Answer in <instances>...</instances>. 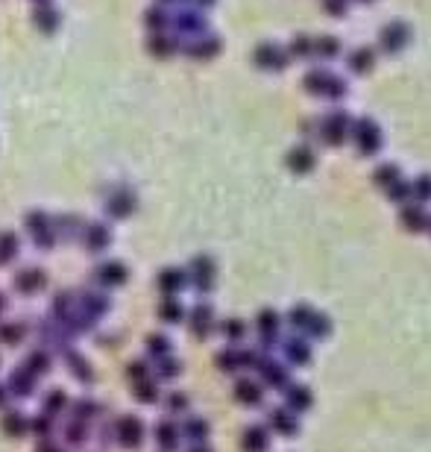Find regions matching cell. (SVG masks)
Returning <instances> with one entry per match:
<instances>
[{
  "label": "cell",
  "instance_id": "obj_31",
  "mask_svg": "<svg viewBox=\"0 0 431 452\" xmlns=\"http://www.w3.org/2000/svg\"><path fill=\"white\" fill-rule=\"evenodd\" d=\"M218 367L223 373H238L243 370V349L241 347H226L218 352Z\"/></svg>",
  "mask_w": 431,
  "mask_h": 452
},
{
  "label": "cell",
  "instance_id": "obj_33",
  "mask_svg": "<svg viewBox=\"0 0 431 452\" xmlns=\"http://www.w3.org/2000/svg\"><path fill=\"white\" fill-rule=\"evenodd\" d=\"M402 179V171H399V165H393V162H384V165H379L376 167V174H372V182L381 188V191H387L391 186H396V182Z\"/></svg>",
  "mask_w": 431,
  "mask_h": 452
},
{
  "label": "cell",
  "instance_id": "obj_22",
  "mask_svg": "<svg viewBox=\"0 0 431 452\" xmlns=\"http://www.w3.org/2000/svg\"><path fill=\"white\" fill-rule=\"evenodd\" d=\"M209 423L203 420V417H188L182 423V429H179V435L185 437V441H191L194 446H199V444H206L209 441Z\"/></svg>",
  "mask_w": 431,
  "mask_h": 452
},
{
  "label": "cell",
  "instance_id": "obj_21",
  "mask_svg": "<svg viewBox=\"0 0 431 452\" xmlns=\"http://www.w3.org/2000/svg\"><path fill=\"white\" fill-rule=\"evenodd\" d=\"M185 282H188V276H185V271H179V267H165V271L159 273V291L165 296H176Z\"/></svg>",
  "mask_w": 431,
  "mask_h": 452
},
{
  "label": "cell",
  "instance_id": "obj_14",
  "mask_svg": "<svg viewBox=\"0 0 431 452\" xmlns=\"http://www.w3.org/2000/svg\"><path fill=\"white\" fill-rule=\"evenodd\" d=\"M285 165L291 167L294 174H311L314 165H317V156H314V150L308 144H299V147H291L285 156Z\"/></svg>",
  "mask_w": 431,
  "mask_h": 452
},
{
  "label": "cell",
  "instance_id": "obj_59",
  "mask_svg": "<svg viewBox=\"0 0 431 452\" xmlns=\"http://www.w3.org/2000/svg\"><path fill=\"white\" fill-rule=\"evenodd\" d=\"M197 3H203V6H211V3H214V0H197Z\"/></svg>",
  "mask_w": 431,
  "mask_h": 452
},
{
  "label": "cell",
  "instance_id": "obj_38",
  "mask_svg": "<svg viewBox=\"0 0 431 452\" xmlns=\"http://www.w3.org/2000/svg\"><path fill=\"white\" fill-rule=\"evenodd\" d=\"M133 209H135V197L126 194V191H118V194H114L112 200H109V215H112V218H126Z\"/></svg>",
  "mask_w": 431,
  "mask_h": 452
},
{
  "label": "cell",
  "instance_id": "obj_48",
  "mask_svg": "<svg viewBox=\"0 0 431 452\" xmlns=\"http://www.w3.org/2000/svg\"><path fill=\"white\" fill-rule=\"evenodd\" d=\"M65 402H68V397H65V391H62V388H53V391L47 393V400H45V414H47V417H53V414H59L62 408H65Z\"/></svg>",
  "mask_w": 431,
  "mask_h": 452
},
{
  "label": "cell",
  "instance_id": "obj_9",
  "mask_svg": "<svg viewBox=\"0 0 431 452\" xmlns=\"http://www.w3.org/2000/svg\"><path fill=\"white\" fill-rule=\"evenodd\" d=\"M282 344V356H285V364H291V367H305L311 364V341L305 335H294V338H287V341H279Z\"/></svg>",
  "mask_w": 431,
  "mask_h": 452
},
{
  "label": "cell",
  "instance_id": "obj_43",
  "mask_svg": "<svg viewBox=\"0 0 431 452\" xmlns=\"http://www.w3.org/2000/svg\"><path fill=\"white\" fill-rule=\"evenodd\" d=\"M387 197H391V203H399V206H405V203H411L414 200V191H411V182L402 176L396 186H391L387 188Z\"/></svg>",
  "mask_w": 431,
  "mask_h": 452
},
{
  "label": "cell",
  "instance_id": "obj_47",
  "mask_svg": "<svg viewBox=\"0 0 431 452\" xmlns=\"http://www.w3.org/2000/svg\"><path fill=\"white\" fill-rule=\"evenodd\" d=\"M147 352H150L156 361H159V359L170 356V341H167L165 335H150V338H147Z\"/></svg>",
  "mask_w": 431,
  "mask_h": 452
},
{
  "label": "cell",
  "instance_id": "obj_4",
  "mask_svg": "<svg viewBox=\"0 0 431 452\" xmlns=\"http://www.w3.org/2000/svg\"><path fill=\"white\" fill-rule=\"evenodd\" d=\"M258 376H262V385L264 388H273V391H285L287 385H291V370H287V364L276 361V359H270L264 356L262 361H258Z\"/></svg>",
  "mask_w": 431,
  "mask_h": 452
},
{
  "label": "cell",
  "instance_id": "obj_26",
  "mask_svg": "<svg viewBox=\"0 0 431 452\" xmlns=\"http://www.w3.org/2000/svg\"><path fill=\"white\" fill-rule=\"evenodd\" d=\"M68 370H70V376L77 379V382H82V385H89V382H94V370H91V364L85 361L80 352L74 349V352H68Z\"/></svg>",
  "mask_w": 431,
  "mask_h": 452
},
{
  "label": "cell",
  "instance_id": "obj_8",
  "mask_svg": "<svg viewBox=\"0 0 431 452\" xmlns=\"http://www.w3.org/2000/svg\"><path fill=\"white\" fill-rule=\"evenodd\" d=\"M255 65L262 68V70H285L287 62H291V56H287L285 47L279 45H273V41H262V45L255 47Z\"/></svg>",
  "mask_w": 431,
  "mask_h": 452
},
{
  "label": "cell",
  "instance_id": "obj_1",
  "mask_svg": "<svg viewBox=\"0 0 431 452\" xmlns=\"http://www.w3.org/2000/svg\"><path fill=\"white\" fill-rule=\"evenodd\" d=\"M349 130H352V118L343 109L326 112V115L317 121V138L328 147H340L343 141L349 138Z\"/></svg>",
  "mask_w": 431,
  "mask_h": 452
},
{
  "label": "cell",
  "instance_id": "obj_35",
  "mask_svg": "<svg viewBox=\"0 0 431 452\" xmlns=\"http://www.w3.org/2000/svg\"><path fill=\"white\" fill-rule=\"evenodd\" d=\"M338 53H340V41H338L335 36H320V38H314V59L328 62V59H335Z\"/></svg>",
  "mask_w": 431,
  "mask_h": 452
},
{
  "label": "cell",
  "instance_id": "obj_10",
  "mask_svg": "<svg viewBox=\"0 0 431 452\" xmlns=\"http://www.w3.org/2000/svg\"><path fill=\"white\" fill-rule=\"evenodd\" d=\"M428 220H431V215L425 211V203L411 200V203L402 206V211H399V223L405 226L408 232H425L428 229Z\"/></svg>",
  "mask_w": 431,
  "mask_h": 452
},
{
  "label": "cell",
  "instance_id": "obj_2",
  "mask_svg": "<svg viewBox=\"0 0 431 452\" xmlns=\"http://www.w3.org/2000/svg\"><path fill=\"white\" fill-rule=\"evenodd\" d=\"M349 138H352V144L358 147V153L361 156H376V153L381 150V126L372 121V118H358L352 121V130H349Z\"/></svg>",
  "mask_w": 431,
  "mask_h": 452
},
{
  "label": "cell",
  "instance_id": "obj_23",
  "mask_svg": "<svg viewBox=\"0 0 431 452\" xmlns=\"http://www.w3.org/2000/svg\"><path fill=\"white\" fill-rule=\"evenodd\" d=\"M0 429H3L6 437H24L30 432V420L12 408V412H3V417H0Z\"/></svg>",
  "mask_w": 431,
  "mask_h": 452
},
{
  "label": "cell",
  "instance_id": "obj_52",
  "mask_svg": "<svg viewBox=\"0 0 431 452\" xmlns=\"http://www.w3.org/2000/svg\"><path fill=\"white\" fill-rule=\"evenodd\" d=\"M126 379L133 385H138V382H144V379H150V367L144 364V361H133L126 367Z\"/></svg>",
  "mask_w": 431,
  "mask_h": 452
},
{
  "label": "cell",
  "instance_id": "obj_34",
  "mask_svg": "<svg viewBox=\"0 0 431 452\" xmlns=\"http://www.w3.org/2000/svg\"><path fill=\"white\" fill-rule=\"evenodd\" d=\"M220 332H223L229 347H238L243 338H247V323H243L241 317H229V320L220 323Z\"/></svg>",
  "mask_w": 431,
  "mask_h": 452
},
{
  "label": "cell",
  "instance_id": "obj_50",
  "mask_svg": "<svg viewBox=\"0 0 431 452\" xmlns=\"http://www.w3.org/2000/svg\"><path fill=\"white\" fill-rule=\"evenodd\" d=\"M156 373H159V379H176L182 373V364L174 359V356H165L159 359V367H156Z\"/></svg>",
  "mask_w": 431,
  "mask_h": 452
},
{
  "label": "cell",
  "instance_id": "obj_45",
  "mask_svg": "<svg viewBox=\"0 0 431 452\" xmlns=\"http://www.w3.org/2000/svg\"><path fill=\"white\" fill-rule=\"evenodd\" d=\"M165 408H167V414H185L191 408V400L185 397L182 391H170L167 400H165Z\"/></svg>",
  "mask_w": 431,
  "mask_h": 452
},
{
  "label": "cell",
  "instance_id": "obj_55",
  "mask_svg": "<svg viewBox=\"0 0 431 452\" xmlns=\"http://www.w3.org/2000/svg\"><path fill=\"white\" fill-rule=\"evenodd\" d=\"M36 452H62V446H59V444H53L50 437H41L38 446H36Z\"/></svg>",
  "mask_w": 431,
  "mask_h": 452
},
{
  "label": "cell",
  "instance_id": "obj_24",
  "mask_svg": "<svg viewBox=\"0 0 431 452\" xmlns=\"http://www.w3.org/2000/svg\"><path fill=\"white\" fill-rule=\"evenodd\" d=\"M41 288H45V273L38 271V267H27V271H21L18 276H15V291H21V294H38Z\"/></svg>",
  "mask_w": 431,
  "mask_h": 452
},
{
  "label": "cell",
  "instance_id": "obj_12",
  "mask_svg": "<svg viewBox=\"0 0 431 452\" xmlns=\"http://www.w3.org/2000/svg\"><path fill=\"white\" fill-rule=\"evenodd\" d=\"M267 429H273L282 437H294L299 432V417L294 412H287V408H273L267 414Z\"/></svg>",
  "mask_w": 431,
  "mask_h": 452
},
{
  "label": "cell",
  "instance_id": "obj_40",
  "mask_svg": "<svg viewBox=\"0 0 431 452\" xmlns=\"http://www.w3.org/2000/svg\"><path fill=\"white\" fill-rule=\"evenodd\" d=\"M287 56L291 59H314V38L311 36H296L287 47Z\"/></svg>",
  "mask_w": 431,
  "mask_h": 452
},
{
  "label": "cell",
  "instance_id": "obj_25",
  "mask_svg": "<svg viewBox=\"0 0 431 452\" xmlns=\"http://www.w3.org/2000/svg\"><path fill=\"white\" fill-rule=\"evenodd\" d=\"M347 65H349L352 74H370L372 65H376V50L372 47H355L347 56Z\"/></svg>",
  "mask_w": 431,
  "mask_h": 452
},
{
  "label": "cell",
  "instance_id": "obj_15",
  "mask_svg": "<svg viewBox=\"0 0 431 452\" xmlns=\"http://www.w3.org/2000/svg\"><path fill=\"white\" fill-rule=\"evenodd\" d=\"M36 373H30L27 367H15V370L9 373V382H6V391L9 393H15V397H33V391H36Z\"/></svg>",
  "mask_w": 431,
  "mask_h": 452
},
{
  "label": "cell",
  "instance_id": "obj_57",
  "mask_svg": "<svg viewBox=\"0 0 431 452\" xmlns=\"http://www.w3.org/2000/svg\"><path fill=\"white\" fill-rule=\"evenodd\" d=\"M191 452H211V449H209V446H206V444H199V446H194V449H191Z\"/></svg>",
  "mask_w": 431,
  "mask_h": 452
},
{
  "label": "cell",
  "instance_id": "obj_20",
  "mask_svg": "<svg viewBox=\"0 0 431 452\" xmlns=\"http://www.w3.org/2000/svg\"><path fill=\"white\" fill-rule=\"evenodd\" d=\"M243 452H267L270 449V429L267 426H250L241 437Z\"/></svg>",
  "mask_w": 431,
  "mask_h": 452
},
{
  "label": "cell",
  "instance_id": "obj_41",
  "mask_svg": "<svg viewBox=\"0 0 431 452\" xmlns=\"http://www.w3.org/2000/svg\"><path fill=\"white\" fill-rule=\"evenodd\" d=\"M24 367H27L30 373H36V376L47 373V370H50V352H45V349H33L30 356L24 359Z\"/></svg>",
  "mask_w": 431,
  "mask_h": 452
},
{
  "label": "cell",
  "instance_id": "obj_30",
  "mask_svg": "<svg viewBox=\"0 0 431 452\" xmlns=\"http://www.w3.org/2000/svg\"><path fill=\"white\" fill-rule=\"evenodd\" d=\"M109 244H112L109 226H103V223L89 226V232H85V247H89V253H103Z\"/></svg>",
  "mask_w": 431,
  "mask_h": 452
},
{
  "label": "cell",
  "instance_id": "obj_53",
  "mask_svg": "<svg viewBox=\"0 0 431 452\" xmlns=\"http://www.w3.org/2000/svg\"><path fill=\"white\" fill-rule=\"evenodd\" d=\"M30 429L38 435V441L41 437H50V429H53V417H47V414H41V417H36L33 423H30Z\"/></svg>",
  "mask_w": 431,
  "mask_h": 452
},
{
  "label": "cell",
  "instance_id": "obj_42",
  "mask_svg": "<svg viewBox=\"0 0 431 452\" xmlns=\"http://www.w3.org/2000/svg\"><path fill=\"white\" fill-rule=\"evenodd\" d=\"M133 388H135L133 397H135L138 402H144V405L159 402V385H156L153 379H144V382H138V385H133Z\"/></svg>",
  "mask_w": 431,
  "mask_h": 452
},
{
  "label": "cell",
  "instance_id": "obj_36",
  "mask_svg": "<svg viewBox=\"0 0 431 452\" xmlns=\"http://www.w3.org/2000/svg\"><path fill=\"white\" fill-rule=\"evenodd\" d=\"M24 335H27V326L18 320H3L0 323V341H3L6 347H18L24 341Z\"/></svg>",
  "mask_w": 431,
  "mask_h": 452
},
{
  "label": "cell",
  "instance_id": "obj_19",
  "mask_svg": "<svg viewBox=\"0 0 431 452\" xmlns=\"http://www.w3.org/2000/svg\"><path fill=\"white\" fill-rule=\"evenodd\" d=\"M82 320H85V326H91L94 320H100L106 312H109V300L103 294H85L82 296Z\"/></svg>",
  "mask_w": 431,
  "mask_h": 452
},
{
  "label": "cell",
  "instance_id": "obj_49",
  "mask_svg": "<svg viewBox=\"0 0 431 452\" xmlns=\"http://www.w3.org/2000/svg\"><path fill=\"white\" fill-rule=\"evenodd\" d=\"M347 82H343V77H338V74H332V80H328V86H326V91H323V97L326 100H343L347 97Z\"/></svg>",
  "mask_w": 431,
  "mask_h": 452
},
{
  "label": "cell",
  "instance_id": "obj_51",
  "mask_svg": "<svg viewBox=\"0 0 431 452\" xmlns=\"http://www.w3.org/2000/svg\"><path fill=\"white\" fill-rule=\"evenodd\" d=\"M94 414H100V405H97L94 400H77V402H74V417L91 420Z\"/></svg>",
  "mask_w": 431,
  "mask_h": 452
},
{
  "label": "cell",
  "instance_id": "obj_29",
  "mask_svg": "<svg viewBox=\"0 0 431 452\" xmlns=\"http://www.w3.org/2000/svg\"><path fill=\"white\" fill-rule=\"evenodd\" d=\"M97 282H100V285H109V288L123 285V282H126V264H121V262L103 264V267L97 271Z\"/></svg>",
  "mask_w": 431,
  "mask_h": 452
},
{
  "label": "cell",
  "instance_id": "obj_44",
  "mask_svg": "<svg viewBox=\"0 0 431 452\" xmlns=\"http://www.w3.org/2000/svg\"><path fill=\"white\" fill-rule=\"evenodd\" d=\"M18 256V238L12 232H0V264H9Z\"/></svg>",
  "mask_w": 431,
  "mask_h": 452
},
{
  "label": "cell",
  "instance_id": "obj_46",
  "mask_svg": "<svg viewBox=\"0 0 431 452\" xmlns=\"http://www.w3.org/2000/svg\"><path fill=\"white\" fill-rule=\"evenodd\" d=\"M411 191H414V200L416 203H431V174H423L411 182Z\"/></svg>",
  "mask_w": 431,
  "mask_h": 452
},
{
  "label": "cell",
  "instance_id": "obj_32",
  "mask_svg": "<svg viewBox=\"0 0 431 452\" xmlns=\"http://www.w3.org/2000/svg\"><path fill=\"white\" fill-rule=\"evenodd\" d=\"M328 335H332V320H328V315L314 312L308 329H305V338H308V341H326Z\"/></svg>",
  "mask_w": 431,
  "mask_h": 452
},
{
  "label": "cell",
  "instance_id": "obj_27",
  "mask_svg": "<svg viewBox=\"0 0 431 452\" xmlns=\"http://www.w3.org/2000/svg\"><path fill=\"white\" fill-rule=\"evenodd\" d=\"M328 80H332V70H328V68H311L308 74H305V80H303V86H305L308 94L323 97V91H326V86H328Z\"/></svg>",
  "mask_w": 431,
  "mask_h": 452
},
{
  "label": "cell",
  "instance_id": "obj_60",
  "mask_svg": "<svg viewBox=\"0 0 431 452\" xmlns=\"http://www.w3.org/2000/svg\"><path fill=\"white\" fill-rule=\"evenodd\" d=\"M358 3H372V0H358Z\"/></svg>",
  "mask_w": 431,
  "mask_h": 452
},
{
  "label": "cell",
  "instance_id": "obj_6",
  "mask_svg": "<svg viewBox=\"0 0 431 452\" xmlns=\"http://www.w3.org/2000/svg\"><path fill=\"white\" fill-rule=\"evenodd\" d=\"M114 441H118L123 449H135L144 441V423L135 414H123L114 423Z\"/></svg>",
  "mask_w": 431,
  "mask_h": 452
},
{
  "label": "cell",
  "instance_id": "obj_3",
  "mask_svg": "<svg viewBox=\"0 0 431 452\" xmlns=\"http://www.w3.org/2000/svg\"><path fill=\"white\" fill-rule=\"evenodd\" d=\"M255 329H258V341H262V349L264 356L279 344V329H282V317L279 312H273V308H264V312H258L255 317Z\"/></svg>",
  "mask_w": 431,
  "mask_h": 452
},
{
  "label": "cell",
  "instance_id": "obj_13",
  "mask_svg": "<svg viewBox=\"0 0 431 452\" xmlns=\"http://www.w3.org/2000/svg\"><path fill=\"white\" fill-rule=\"evenodd\" d=\"M188 326L197 338H209L214 332V308L209 303H197L188 315Z\"/></svg>",
  "mask_w": 431,
  "mask_h": 452
},
{
  "label": "cell",
  "instance_id": "obj_56",
  "mask_svg": "<svg viewBox=\"0 0 431 452\" xmlns=\"http://www.w3.org/2000/svg\"><path fill=\"white\" fill-rule=\"evenodd\" d=\"M6 397H9V391H6L3 385H0V408H3V402H6Z\"/></svg>",
  "mask_w": 431,
  "mask_h": 452
},
{
  "label": "cell",
  "instance_id": "obj_61",
  "mask_svg": "<svg viewBox=\"0 0 431 452\" xmlns=\"http://www.w3.org/2000/svg\"><path fill=\"white\" fill-rule=\"evenodd\" d=\"M425 232H431V220H428V229H425Z\"/></svg>",
  "mask_w": 431,
  "mask_h": 452
},
{
  "label": "cell",
  "instance_id": "obj_11",
  "mask_svg": "<svg viewBox=\"0 0 431 452\" xmlns=\"http://www.w3.org/2000/svg\"><path fill=\"white\" fill-rule=\"evenodd\" d=\"M282 393H285V408H287V412H294L296 417L305 414L308 408L314 405V393H311L308 385H294V382H291Z\"/></svg>",
  "mask_w": 431,
  "mask_h": 452
},
{
  "label": "cell",
  "instance_id": "obj_7",
  "mask_svg": "<svg viewBox=\"0 0 431 452\" xmlns=\"http://www.w3.org/2000/svg\"><path fill=\"white\" fill-rule=\"evenodd\" d=\"M188 282L199 291V294H209L214 288V276H218V267H214V262L209 256H197L188 267Z\"/></svg>",
  "mask_w": 431,
  "mask_h": 452
},
{
  "label": "cell",
  "instance_id": "obj_5",
  "mask_svg": "<svg viewBox=\"0 0 431 452\" xmlns=\"http://www.w3.org/2000/svg\"><path fill=\"white\" fill-rule=\"evenodd\" d=\"M408 41H411V27H408L405 21H391V24H384L381 33H379V47H381L384 53H399V50H405Z\"/></svg>",
  "mask_w": 431,
  "mask_h": 452
},
{
  "label": "cell",
  "instance_id": "obj_17",
  "mask_svg": "<svg viewBox=\"0 0 431 452\" xmlns=\"http://www.w3.org/2000/svg\"><path fill=\"white\" fill-rule=\"evenodd\" d=\"M27 226H30V232H33V238H36V244L38 247H53V226H50V220L41 215V211H33V215H27Z\"/></svg>",
  "mask_w": 431,
  "mask_h": 452
},
{
  "label": "cell",
  "instance_id": "obj_28",
  "mask_svg": "<svg viewBox=\"0 0 431 452\" xmlns=\"http://www.w3.org/2000/svg\"><path fill=\"white\" fill-rule=\"evenodd\" d=\"M314 312L317 308H311V306H305V303H299V306H294L291 312H287V326H291L294 332H299V335H305V329H308V323H311V317H314Z\"/></svg>",
  "mask_w": 431,
  "mask_h": 452
},
{
  "label": "cell",
  "instance_id": "obj_58",
  "mask_svg": "<svg viewBox=\"0 0 431 452\" xmlns=\"http://www.w3.org/2000/svg\"><path fill=\"white\" fill-rule=\"evenodd\" d=\"M3 308H6V296L0 294V312H3Z\"/></svg>",
  "mask_w": 431,
  "mask_h": 452
},
{
  "label": "cell",
  "instance_id": "obj_54",
  "mask_svg": "<svg viewBox=\"0 0 431 452\" xmlns=\"http://www.w3.org/2000/svg\"><path fill=\"white\" fill-rule=\"evenodd\" d=\"M323 6L332 18H343L349 12V0H323Z\"/></svg>",
  "mask_w": 431,
  "mask_h": 452
},
{
  "label": "cell",
  "instance_id": "obj_39",
  "mask_svg": "<svg viewBox=\"0 0 431 452\" xmlns=\"http://www.w3.org/2000/svg\"><path fill=\"white\" fill-rule=\"evenodd\" d=\"M159 317H162V323H179V320H185V308L176 296H165V303L159 306Z\"/></svg>",
  "mask_w": 431,
  "mask_h": 452
},
{
  "label": "cell",
  "instance_id": "obj_37",
  "mask_svg": "<svg viewBox=\"0 0 431 452\" xmlns=\"http://www.w3.org/2000/svg\"><path fill=\"white\" fill-rule=\"evenodd\" d=\"M65 441L70 446H80V444L89 441V420H80V417L70 420L68 426H65Z\"/></svg>",
  "mask_w": 431,
  "mask_h": 452
},
{
  "label": "cell",
  "instance_id": "obj_16",
  "mask_svg": "<svg viewBox=\"0 0 431 452\" xmlns=\"http://www.w3.org/2000/svg\"><path fill=\"white\" fill-rule=\"evenodd\" d=\"M235 400L241 405H262L264 400V385L262 382H255V379H238V385H235Z\"/></svg>",
  "mask_w": 431,
  "mask_h": 452
},
{
  "label": "cell",
  "instance_id": "obj_18",
  "mask_svg": "<svg viewBox=\"0 0 431 452\" xmlns=\"http://www.w3.org/2000/svg\"><path fill=\"white\" fill-rule=\"evenodd\" d=\"M179 441H182V435L174 420H162L159 426H156V444H159L162 452H176Z\"/></svg>",
  "mask_w": 431,
  "mask_h": 452
}]
</instances>
